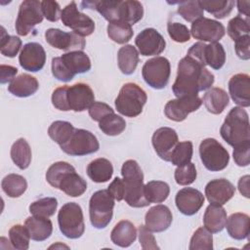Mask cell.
<instances>
[{
  "label": "cell",
  "instance_id": "9f6ffc18",
  "mask_svg": "<svg viewBox=\"0 0 250 250\" xmlns=\"http://www.w3.org/2000/svg\"><path fill=\"white\" fill-rule=\"evenodd\" d=\"M88 111L90 117L97 122H100L105 115L114 112L111 106L102 102H94L88 108Z\"/></svg>",
  "mask_w": 250,
  "mask_h": 250
},
{
  "label": "cell",
  "instance_id": "6f0895ef",
  "mask_svg": "<svg viewBox=\"0 0 250 250\" xmlns=\"http://www.w3.org/2000/svg\"><path fill=\"white\" fill-rule=\"evenodd\" d=\"M250 36L245 35L234 41V49L237 57L241 60L247 61L250 59Z\"/></svg>",
  "mask_w": 250,
  "mask_h": 250
},
{
  "label": "cell",
  "instance_id": "d4e9b609",
  "mask_svg": "<svg viewBox=\"0 0 250 250\" xmlns=\"http://www.w3.org/2000/svg\"><path fill=\"white\" fill-rule=\"evenodd\" d=\"M137 238V229L134 224L128 220L118 222L110 232L113 244L119 247H129Z\"/></svg>",
  "mask_w": 250,
  "mask_h": 250
},
{
  "label": "cell",
  "instance_id": "4fadbf2b",
  "mask_svg": "<svg viewBox=\"0 0 250 250\" xmlns=\"http://www.w3.org/2000/svg\"><path fill=\"white\" fill-rule=\"evenodd\" d=\"M62 23L81 37L91 35L95 30V21L87 15L79 12L75 1L67 4L62 11Z\"/></svg>",
  "mask_w": 250,
  "mask_h": 250
},
{
  "label": "cell",
  "instance_id": "c3c4849f",
  "mask_svg": "<svg viewBox=\"0 0 250 250\" xmlns=\"http://www.w3.org/2000/svg\"><path fill=\"white\" fill-rule=\"evenodd\" d=\"M2 34L0 40V52L5 57L14 58L21 47V40L13 35H9L4 27H1Z\"/></svg>",
  "mask_w": 250,
  "mask_h": 250
},
{
  "label": "cell",
  "instance_id": "7402d4cb",
  "mask_svg": "<svg viewBox=\"0 0 250 250\" xmlns=\"http://www.w3.org/2000/svg\"><path fill=\"white\" fill-rule=\"evenodd\" d=\"M229 92L232 101L241 107L250 105V77L246 73H237L229 81Z\"/></svg>",
  "mask_w": 250,
  "mask_h": 250
},
{
  "label": "cell",
  "instance_id": "b9f144b4",
  "mask_svg": "<svg viewBox=\"0 0 250 250\" xmlns=\"http://www.w3.org/2000/svg\"><path fill=\"white\" fill-rule=\"evenodd\" d=\"M58 207V200L55 197H43L29 205V212L33 216L49 218L53 216Z\"/></svg>",
  "mask_w": 250,
  "mask_h": 250
},
{
  "label": "cell",
  "instance_id": "8992f818",
  "mask_svg": "<svg viewBox=\"0 0 250 250\" xmlns=\"http://www.w3.org/2000/svg\"><path fill=\"white\" fill-rule=\"evenodd\" d=\"M147 101L146 93L139 85L133 82L125 83L115 99L116 110L127 117H136L143 111Z\"/></svg>",
  "mask_w": 250,
  "mask_h": 250
},
{
  "label": "cell",
  "instance_id": "484cf974",
  "mask_svg": "<svg viewBox=\"0 0 250 250\" xmlns=\"http://www.w3.org/2000/svg\"><path fill=\"white\" fill-rule=\"evenodd\" d=\"M39 88V83L34 76L27 73L15 77L8 86V91L19 98H26L33 95Z\"/></svg>",
  "mask_w": 250,
  "mask_h": 250
},
{
  "label": "cell",
  "instance_id": "f1b7e54d",
  "mask_svg": "<svg viewBox=\"0 0 250 250\" xmlns=\"http://www.w3.org/2000/svg\"><path fill=\"white\" fill-rule=\"evenodd\" d=\"M30 238L34 241H44L49 238L53 231V225L48 218L30 216L24 222Z\"/></svg>",
  "mask_w": 250,
  "mask_h": 250
},
{
  "label": "cell",
  "instance_id": "11a10c76",
  "mask_svg": "<svg viewBox=\"0 0 250 250\" xmlns=\"http://www.w3.org/2000/svg\"><path fill=\"white\" fill-rule=\"evenodd\" d=\"M139 241L141 247L144 250H155L159 249V246L156 243L154 235L146 226L139 227Z\"/></svg>",
  "mask_w": 250,
  "mask_h": 250
},
{
  "label": "cell",
  "instance_id": "f546056e",
  "mask_svg": "<svg viewBox=\"0 0 250 250\" xmlns=\"http://www.w3.org/2000/svg\"><path fill=\"white\" fill-rule=\"evenodd\" d=\"M202 103L209 112L213 114H220L228 106L229 98L224 89L213 87L204 94Z\"/></svg>",
  "mask_w": 250,
  "mask_h": 250
},
{
  "label": "cell",
  "instance_id": "e575fe53",
  "mask_svg": "<svg viewBox=\"0 0 250 250\" xmlns=\"http://www.w3.org/2000/svg\"><path fill=\"white\" fill-rule=\"evenodd\" d=\"M204 62L213 69H220L226 62V52L219 42L210 43L204 47Z\"/></svg>",
  "mask_w": 250,
  "mask_h": 250
},
{
  "label": "cell",
  "instance_id": "5b68a950",
  "mask_svg": "<svg viewBox=\"0 0 250 250\" xmlns=\"http://www.w3.org/2000/svg\"><path fill=\"white\" fill-rule=\"evenodd\" d=\"M221 137L229 146H236L250 140L248 113L241 106L232 107L220 129Z\"/></svg>",
  "mask_w": 250,
  "mask_h": 250
},
{
  "label": "cell",
  "instance_id": "e0dca14e",
  "mask_svg": "<svg viewBox=\"0 0 250 250\" xmlns=\"http://www.w3.org/2000/svg\"><path fill=\"white\" fill-rule=\"evenodd\" d=\"M135 44L141 55L145 57L160 55L166 46L165 39L155 28H145L135 39Z\"/></svg>",
  "mask_w": 250,
  "mask_h": 250
},
{
  "label": "cell",
  "instance_id": "60d3db41",
  "mask_svg": "<svg viewBox=\"0 0 250 250\" xmlns=\"http://www.w3.org/2000/svg\"><path fill=\"white\" fill-rule=\"evenodd\" d=\"M99 128L107 136H117L126 128V121L123 117L113 113L105 115L100 122Z\"/></svg>",
  "mask_w": 250,
  "mask_h": 250
},
{
  "label": "cell",
  "instance_id": "6da1fadb",
  "mask_svg": "<svg viewBox=\"0 0 250 250\" xmlns=\"http://www.w3.org/2000/svg\"><path fill=\"white\" fill-rule=\"evenodd\" d=\"M215 80L214 74L205 66L186 56L178 64L176 80L172 91L177 98L197 95L198 92L211 88Z\"/></svg>",
  "mask_w": 250,
  "mask_h": 250
},
{
  "label": "cell",
  "instance_id": "bcb514c9",
  "mask_svg": "<svg viewBox=\"0 0 250 250\" xmlns=\"http://www.w3.org/2000/svg\"><path fill=\"white\" fill-rule=\"evenodd\" d=\"M189 250H212L213 249V236L207 229L198 228L190 238Z\"/></svg>",
  "mask_w": 250,
  "mask_h": 250
},
{
  "label": "cell",
  "instance_id": "ba28073f",
  "mask_svg": "<svg viewBox=\"0 0 250 250\" xmlns=\"http://www.w3.org/2000/svg\"><path fill=\"white\" fill-rule=\"evenodd\" d=\"M114 198L107 189H101L93 193L89 201V216L92 226L104 229L110 223L113 215Z\"/></svg>",
  "mask_w": 250,
  "mask_h": 250
},
{
  "label": "cell",
  "instance_id": "2e32d148",
  "mask_svg": "<svg viewBox=\"0 0 250 250\" xmlns=\"http://www.w3.org/2000/svg\"><path fill=\"white\" fill-rule=\"evenodd\" d=\"M190 33L195 39L215 43L225 36L226 29L220 21L203 17L191 23Z\"/></svg>",
  "mask_w": 250,
  "mask_h": 250
},
{
  "label": "cell",
  "instance_id": "d6a6232c",
  "mask_svg": "<svg viewBox=\"0 0 250 250\" xmlns=\"http://www.w3.org/2000/svg\"><path fill=\"white\" fill-rule=\"evenodd\" d=\"M11 158L13 162L21 169L28 168L31 162V148L25 139H18L11 147Z\"/></svg>",
  "mask_w": 250,
  "mask_h": 250
},
{
  "label": "cell",
  "instance_id": "cb8c5ba5",
  "mask_svg": "<svg viewBox=\"0 0 250 250\" xmlns=\"http://www.w3.org/2000/svg\"><path fill=\"white\" fill-rule=\"evenodd\" d=\"M57 188L63 191L68 196L78 197L86 191L87 183L81 176L76 173L73 167L62 175L59 181Z\"/></svg>",
  "mask_w": 250,
  "mask_h": 250
},
{
  "label": "cell",
  "instance_id": "ab89813d",
  "mask_svg": "<svg viewBox=\"0 0 250 250\" xmlns=\"http://www.w3.org/2000/svg\"><path fill=\"white\" fill-rule=\"evenodd\" d=\"M235 2L232 0H204L200 1L203 10L213 15L216 19H225L230 14Z\"/></svg>",
  "mask_w": 250,
  "mask_h": 250
},
{
  "label": "cell",
  "instance_id": "8d00e7d4",
  "mask_svg": "<svg viewBox=\"0 0 250 250\" xmlns=\"http://www.w3.org/2000/svg\"><path fill=\"white\" fill-rule=\"evenodd\" d=\"M74 130L75 128L71 123L62 120H57L49 126L48 135L55 143H57L59 146H62L68 141Z\"/></svg>",
  "mask_w": 250,
  "mask_h": 250
},
{
  "label": "cell",
  "instance_id": "4316f807",
  "mask_svg": "<svg viewBox=\"0 0 250 250\" xmlns=\"http://www.w3.org/2000/svg\"><path fill=\"white\" fill-rule=\"evenodd\" d=\"M227 211L222 205L210 204L203 215L204 228L212 233L220 232L226 227Z\"/></svg>",
  "mask_w": 250,
  "mask_h": 250
},
{
  "label": "cell",
  "instance_id": "816d5d0a",
  "mask_svg": "<svg viewBox=\"0 0 250 250\" xmlns=\"http://www.w3.org/2000/svg\"><path fill=\"white\" fill-rule=\"evenodd\" d=\"M167 30L169 36L178 43H185L190 39V31L187 25L180 22H168Z\"/></svg>",
  "mask_w": 250,
  "mask_h": 250
},
{
  "label": "cell",
  "instance_id": "680465c9",
  "mask_svg": "<svg viewBox=\"0 0 250 250\" xmlns=\"http://www.w3.org/2000/svg\"><path fill=\"white\" fill-rule=\"evenodd\" d=\"M107 190L115 200L117 201L123 200L125 195V187H124L123 180L118 177L114 178V180L109 184Z\"/></svg>",
  "mask_w": 250,
  "mask_h": 250
},
{
  "label": "cell",
  "instance_id": "30bf717a",
  "mask_svg": "<svg viewBox=\"0 0 250 250\" xmlns=\"http://www.w3.org/2000/svg\"><path fill=\"white\" fill-rule=\"evenodd\" d=\"M60 147L68 155L83 156L98 151L100 144L97 137L90 131L75 128L68 141Z\"/></svg>",
  "mask_w": 250,
  "mask_h": 250
},
{
  "label": "cell",
  "instance_id": "ffe728a7",
  "mask_svg": "<svg viewBox=\"0 0 250 250\" xmlns=\"http://www.w3.org/2000/svg\"><path fill=\"white\" fill-rule=\"evenodd\" d=\"M204 200L205 198L202 192L193 188H184L180 189L175 197L178 210L186 216L196 214L202 207Z\"/></svg>",
  "mask_w": 250,
  "mask_h": 250
},
{
  "label": "cell",
  "instance_id": "44dd1931",
  "mask_svg": "<svg viewBox=\"0 0 250 250\" xmlns=\"http://www.w3.org/2000/svg\"><path fill=\"white\" fill-rule=\"evenodd\" d=\"M235 192V188L227 179H215L210 181L205 187V195L211 204L224 205Z\"/></svg>",
  "mask_w": 250,
  "mask_h": 250
},
{
  "label": "cell",
  "instance_id": "3957f363",
  "mask_svg": "<svg viewBox=\"0 0 250 250\" xmlns=\"http://www.w3.org/2000/svg\"><path fill=\"white\" fill-rule=\"evenodd\" d=\"M121 175L125 187L126 203L134 208L148 206L150 203L145 196L144 174L138 162L133 159L125 161L121 168Z\"/></svg>",
  "mask_w": 250,
  "mask_h": 250
},
{
  "label": "cell",
  "instance_id": "7c38bea8",
  "mask_svg": "<svg viewBox=\"0 0 250 250\" xmlns=\"http://www.w3.org/2000/svg\"><path fill=\"white\" fill-rule=\"evenodd\" d=\"M41 2L37 0H24L21 3L16 20V31L21 36H26L35 25L43 21Z\"/></svg>",
  "mask_w": 250,
  "mask_h": 250
},
{
  "label": "cell",
  "instance_id": "277c9868",
  "mask_svg": "<svg viewBox=\"0 0 250 250\" xmlns=\"http://www.w3.org/2000/svg\"><path fill=\"white\" fill-rule=\"evenodd\" d=\"M90 69V58L83 51H71L52 59V74L62 82H69L76 74L85 73Z\"/></svg>",
  "mask_w": 250,
  "mask_h": 250
},
{
  "label": "cell",
  "instance_id": "f907efd6",
  "mask_svg": "<svg viewBox=\"0 0 250 250\" xmlns=\"http://www.w3.org/2000/svg\"><path fill=\"white\" fill-rule=\"evenodd\" d=\"M71 168H73V166L64 161H59V162L52 164L46 172L47 182L49 183L50 186L57 188L59 181L61 180L62 175L65 172H67L68 170H70Z\"/></svg>",
  "mask_w": 250,
  "mask_h": 250
},
{
  "label": "cell",
  "instance_id": "83f0119b",
  "mask_svg": "<svg viewBox=\"0 0 250 250\" xmlns=\"http://www.w3.org/2000/svg\"><path fill=\"white\" fill-rule=\"evenodd\" d=\"M226 227L231 238L236 240L248 238L250 233V218L244 213H233L227 219Z\"/></svg>",
  "mask_w": 250,
  "mask_h": 250
},
{
  "label": "cell",
  "instance_id": "f6af8a7d",
  "mask_svg": "<svg viewBox=\"0 0 250 250\" xmlns=\"http://www.w3.org/2000/svg\"><path fill=\"white\" fill-rule=\"evenodd\" d=\"M178 13L185 21L188 22H193L204 16V10L200 5V1L180 2L178 6Z\"/></svg>",
  "mask_w": 250,
  "mask_h": 250
},
{
  "label": "cell",
  "instance_id": "9c48e42d",
  "mask_svg": "<svg viewBox=\"0 0 250 250\" xmlns=\"http://www.w3.org/2000/svg\"><path fill=\"white\" fill-rule=\"evenodd\" d=\"M199 155L204 167L211 172L224 170L229 162L228 150L213 138H207L201 142Z\"/></svg>",
  "mask_w": 250,
  "mask_h": 250
},
{
  "label": "cell",
  "instance_id": "4dcf8cb0",
  "mask_svg": "<svg viewBox=\"0 0 250 250\" xmlns=\"http://www.w3.org/2000/svg\"><path fill=\"white\" fill-rule=\"evenodd\" d=\"M88 177L95 183H105L109 181L113 174L111 162L106 158H97L91 161L86 169Z\"/></svg>",
  "mask_w": 250,
  "mask_h": 250
},
{
  "label": "cell",
  "instance_id": "ac0fdd59",
  "mask_svg": "<svg viewBox=\"0 0 250 250\" xmlns=\"http://www.w3.org/2000/svg\"><path fill=\"white\" fill-rule=\"evenodd\" d=\"M151 143L157 155L162 160L170 162L171 153L179 143L178 134L170 127H161L153 133Z\"/></svg>",
  "mask_w": 250,
  "mask_h": 250
},
{
  "label": "cell",
  "instance_id": "7dc6e473",
  "mask_svg": "<svg viewBox=\"0 0 250 250\" xmlns=\"http://www.w3.org/2000/svg\"><path fill=\"white\" fill-rule=\"evenodd\" d=\"M227 32L229 36L233 40H237L238 38L249 35L250 32V21L249 19H244L241 16H236L232 18L229 23Z\"/></svg>",
  "mask_w": 250,
  "mask_h": 250
},
{
  "label": "cell",
  "instance_id": "836d02e7",
  "mask_svg": "<svg viewBox=\"0 0 250 250\" xmlns=\"http://www.w3.org/2000/svg\"><path fill=\"white\" fill-rule=\"evenodd\" d=\"M3 191L9 197H20L27 188L26 180L19 174H8L1 182Z\"/></svg>",
  "mask_w": 250,
  "mask_h": 250
},
{
  "label": "cell",
  "instance_id": "9a60e30c",
  "mask_svg": "<svg viewBox=\"0 0 250 250\" xmlns=\"http://www.w3.org/2000/svg\"><path fill=\"white\" fill-rule=\"evenodd\" d=\"M45 39L49 45L62 51H82L86 42L83 37L72 32H65L59 28H49L45 31Z\"/></svg>",
  "mask_w": 250,
  "mask_h": 250
},
{
  "label": "cell",
  "instance_id": "74e56055",
  "mask_svg": "<svg viewBox=\"0 0 250 250\" xmlns=\"http://www.w3.org/2000/svg\"><path fill=\"white\" fill-rule=\"evenodd\" d=\"M144 16V8L141 2L136 0L122 1L120 21L129 23L130 25L137 23Z\"/></svg>",
  "mask_w": 250,
  "mask_h": 250
},
{
  "label": "cell",
  "instance_id": "94428289",
  "mask_svg": "<svg viewBox=\"0 0 250 250\" xmlns=\"http://www.w3.org/2000/svg\"><path fill=\"white\" fill-rule=\"evenodd\" d=\"M249 175H245L241 177L238 181V190L239 192L246 198H249Z\"/></svg>",
  "mask_w": 250,
  "mask_h": 250
},
{
  "label": "cell",
  "instance_id": "1f68e13d",
  "mask_svg": "<svg viewBox=\"0 0 250 250\" xmlns=\"http://www.w3.org/2000/svg\"><path fill=\"white\" fill-rule=\"evenodd\" d=\"M118 67L123 74H132L139 62V52L133 45H124L117 53Z\"/></svg>",
  "mask_w": 250,
  "mask_h": 250
},
{
  "label": "cell",
  "instance_id": "52a82bcc",
  "mask_svg": "<svg viewBox=\"0 0 250 250\" xmlns=\"http://www.w3.org/2000/svg\"><path fill=\"white\" fill-rule=\"evenodd\" d=\"M58 223L61 232L67 238L75 239L82 236L85 230L82 208L75 202H67L58 213Z\"/></svg>",
  "mask_w": 250,
  "mask_h": 250
},
{
  "label": "cell",
  "instance_id": "603a6c76",
  "mask_svg": "<svg viewBox=\"0 0 250 250\" xmlns=\"http://www.w3.org/2000/svg\"><path fill=\"white\" fill-rule=\"evenodd\" d=\"M173 216L166 205L158 204L151 207L146 214V227L151 232H162L172 224Z\"/></svg>",
  "mask_w": 250,
  "mask_h": 250
},
{
  "label": "cell",
  "instance_id": "d590c367",
  "mask_svg": "<svg viewBox=\"0 0 250 250\" xmlns=\"http://www.w3.org/2000/svg\"><path fill=\"white\" fill-rule=\"evenodd\" d=\"M170 193L167 183L162 181H150L145 185V196L149 203H161Z\"/></svg>",
  "mask_w": 250,
  "mask_h": 250
},
{
  "label": "cell",
  "instance_id": "f5cc1de1",
  "mask_svg": "<svg viewBox=\"0 0 250 250\" xmlns=\"http://www.w3.org/2000/svg\"><path fill=\"white\" fill-rule=\"evenodd\" d=\"M233 160L240 167L248 166L250 163V140L233 147Z\"/></svg>",
  "mask_w": 250,
  "mask_h": 250
},
{
  "label": "cell",
  "instance_id": "681fc988",
  "mask_svg": "<svg viewBox=\"0 0 250 250\" xmlns=\"http://www.w3.org/2000/svg\"><path fill=\"white\" fill-rule=\"evenodd\" d=\"M174 177L176 183L180 186H188L192 184L197 177L195 165L191 162H188L183 166H177Z\"/></svg>",
  "mask_w": 250,
  "mask_h": 250
},
{
  "label": "cell",
  "instance_id": "5bb4252c",
  "mask_svg": "<svg viewBox=\"0 0 250 250\" xmlns=\"http://www.w3.org/2000/svg\"><path fill=\"white\" fill-rule=\"evenodd\" d=\"M202 104V100L197 96H185L169 101L164 107V114L170 120L184 121L190 112L197 110Z\"/></svg>",
  "mask_w": 250,
  "mask_h": 250
},
{
  "label": "cell",
  "instance_id": "7a4b0ae2",
  "mask_svg": "<svg viewBox=\"0 0 250 250\" xmlns=\"http://www.w3.org/2000/svg\"><path fill=\"white\" fill-rule=\"evenodd\" d=\"M95 102L92 88L85 83H76L72 86H61L52 94L53 105L62 111L73 110L80 112L88 109Z\"/></svg>",
  "mask_w": 250,
  "mask_h": 250
},
{
  "label": "cell",
  "instance_id": "7bdbcfd3",
  "mask_svg": "<svg viewBox=\"0 0 250 250\" xmlns=\"http://www.w3.org/2000/svg\"><path fill=\"white\" fill-rule=\"evenodd\" d=\"M9 238L13 248L27 250L29 247L30 235L25 226L15 225L9 229Z\"/></svg>",
  "mask_w": 250,
  "mask_h": 250
},
{
  "label": "cell",
  "instance_id": "db71d44e",
  "mask_svg": "<svg viewBox=\"0 0 250 250\" xmlns=\"http://www.w3.org/2000/svg\"><path fill=\"white\" fill-rule=\"evenodd\" d=\"M41 9L44 18L49 21H58L61 19L62 10L58 2L52 0L41 1Z\"/></svg>",
  "mask_w": 250,
  "mask_h": 250
},
{
  "label": "cell",
  "instance_id": "d6986e66",
  "mask_svg": "<svg viewBox=\"0 0 250 250\" xmlns=\"http://www.w3.org/2000/svg\"><path fill=\"white\" fill-rule=\"evenodd\" d=\"M19 62L24 70L31 72L41 70L46 62V53L44 48L37 42L26 43L21 51Z\"/></svg>",
  "mask_w": 250,
  "mask_h": 250
},
{
  "label": "cell",
  "instance_id": "6125c7cd",
  "mask_svg": "<svg viewBox=\"0 0 250 250\" xmlns=\"http://www.w3.org/2000/svg\"><path fill=\"white\" fill-rule=\"evenodd\" d=\"M237 5V10L239 12V14H242L244 16H246V18L249 19V7H250V2L249 1H237L236 2Z\"/></svg>",
  "mask_w": 250,
  "mask_h": 250
},
{
  "label": "cell",
  "instance_id": "f35d334b",
  "mask_svg": "<svg viewBox=\"0 0 250 250\" xmlns=\"http://www.w3.org/2000/svg\"><path fill=\"white\" fill-rule=\"evenodd\" d=\"M106 29L108 37L117 44L127 43L134 34L132 25L121 21L108 22Z\"/></svg>",
  "mask_w": 250,
  "mask_h": 250
},
{
  "label": "cell",
  "instance_id": "ee69618b",
  "mask_svg": "<svg viewBox=\"0 0 250 250\" xmlns=\"http://www.w3.org/2000/svg\"><path fill=\"white\" fill-rule=\"evenodd\" d=\"M193 152L192 143L189 141L178 143L171 153L170 162L176 166H183L190 162Z\"/></svg>",
  "mask_w": 250,
  "mask_h": 250
},
{
  "label": "cell",
  "instance_id": "8fae6325",
  "mask_svg": "<svg viewBox=\"0 0 250 250\" xmlns=\"http://www.w3.org/2000/svg\"><path fill=\"white\" fill-rule=\"evenodd\" d=\"M171 74L170 62L164 57H155L146 61L142 68L146 83L153 89H163L169 82Z\"/></svg>",
  "mask_w": 250,
  "mask_h": 250
},
{
  "label": "cell",
  "instance_id": "91938a15",
  "mask_svg": "<svg viewBox=\"0 0 250 250\" xmlns=\"http://www.w3.org/2000/svg\"><path fill=\"white\" fill-rule=\"evenodd\" d=\"M18 69L12 65L1 64L0 66V82L1 84H5L11 82L17 75Z\"/></svg>",
  "mask_w": 250,
  "mask_h": 250
}]
</instances>
